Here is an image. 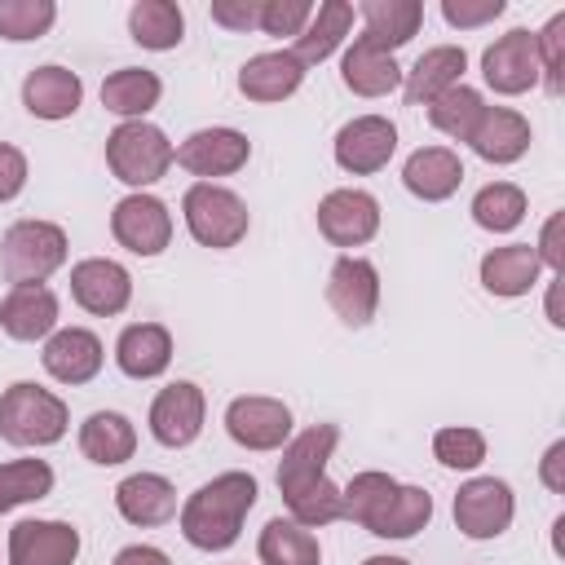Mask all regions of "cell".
<instances>
[{"label":"cell","mask_w":565,"mask_h":565,"mask_svg":"<svg viewBox=\"0 0 565 565\" xmlns=\"http://www.w3.org/2000/svg\"><path fill=\"white\" fill-rule=\"evenodd\" d=\"M115 565H172V561L159 547H150V543H132V547H124L115 556Z\"/></svg>","instance_id":"cell-50"},{"label":"cell","mask_w":565,"mask_h":565,"mask_svg":"<svg viewBox=\"0 0 565 565\" xmlns=\"http://www.w3.org/2000/svg\"><path fill=\"white\" fill-rule=\"evenodd\" d=\"M481 110H486V102H481V93L468 88V84H455V88H446L437 102H428L433 128L446 132V137H455V141H468V137H472Z\"/></svg>","instance_id":"cell-37"},{"label":"cell","mask_w":565,"mask_h":565,"mask_svg":"<svg viewBox=\"0 0 565 565\" xmlns=\"http://www.w3.org/2000/svg\"><path fill=\"white\" fill-rule=\"evenodd\" d=\"M481 75H486V84H490L494 93H503V97H516V93L534 88V84L543 79L534 35H530L525 26L499 35V40L481 53Z\"/></svg>","instance_id":"cell-8"},{"label":"cell","mask_w":565,"mask_h":565,"mask_svg":"<svg viewBox=\"0 0 565 565\" xmlns=\"http://www.w3.org/2000/svg\"><path fill=\"white\" fill-rule=\"evenodd\" d=\"M287 508H291V521L305 525V530H313V525H331V521L344 516V499H340V486H335L331 477H322L318 486L291 494Z\"/></svg>","instance_id":"cell-40"},{"label":"cell","mask_w":565,"mask_h":565,"mask_svg":"<svg viewBox=\"0 0 565 565\" xmlns=\"http://www.w3.org/2000/svg\"><path fill=\"white\" fill-rule=\"evenodd\" d=\"M150 433L159 446L181 450L203 433V388L190 380H177L168 388H159V397L150 402Z\"/></svg>","instance_id":"cell-12"},{"label":"cell","mask_w":565,"mask_h":565,"mask_svg":"<svg viewBox=\"0 0 565 565\" xmlns=\"http://www.w3.org/2000/svg\"><path fill=\"white\" fill-rule=\"evenodd\" d=\"M397 150V128L384 115H358L335 132V163L353 177L380 172Z\"/></svg>","instance_id":"cell-10"},{"label":"cell","mask_w":565,"mask_h":565,"mask_svg":"<svg viewBox=\"0 0 565 565\" xmlns=\"http://www.w3.org/2000/svg\"><path fill=\"white\" fill-rule=\"evenodd\" d=\"M433 516V494L419 486H397V494L384 503V512L371 521V534L380 539H411L428 525Z\"/></svg>","instance_id":"cell-35"},{"label":"cell","mask_w":565,"mask_h":565,"mask_svg":"<svg viewBox=\"0 0 565 565\" xmlns=\"http://www.w3.org/2000/svg\"><path fill=\"white\" fill-rule=\"evenodd\" d=\"M397 494V481L388 477V472H358L344 490H340V499H344V516L349 521H358L362 530H371V521L384 512V503Z\"/></svg>","instance_id":"cell-39"},{"label":"cell","mask_w":565,"mask_h":565,"mask_svg":"<svg viewBox=\"0 0 565 565\" xmlns=\"http://www.w3.org/2000/svg\"><path fill=\"white\" fill-rule=\"evenodd\" d=\"M508 4L503 0H441V18L450 26H481V22H494Z\"/></svg>","instance_id":"cell-45"},{"label":"cell","mask_w":565,"mask_h":565,"mask_svg":"<svg viewBox=\"0 0 565 565\" xmlns=\"http://www.w3.org/2000/svg\"><path fill=\"white\" fill-rule=\"evenodd\" d=\"M340 79L358 97H384V93H393L402 84V66L393 62V53H384V49H375V44H366L358 35L349 44L344 62H340Z\"/></svg>","instance_id":"cell-28"},{"label":"cell","mask_w":565,"mask_h":565,"mask_svg":"<svg viewBox=\"0 0 565 565\" xmlns=\"http://www.w3.org/2000/svg\"><path fill=\"white\" fill-rule=\"evenodd\" d=\"M115 362L128 380H154L172 362V335L159 322H132L115 340Z\"/></svg>","instance_id":"cell-23"},{"label":"cell","mask_w":565,"mask_h":565,"mask_svg":"<svg viewBox=\"0 0 565 565\" xmlns=\"http://www.w3.org/2000/svg\"><path fill=\"white\" fill-rule=\"evenodd\" d=\"M305 79V66L291 49H278V53H256L243 62L238 71V93L247 102H282L300 88Z\"/></svg>","instance_id":"cell-20"},{"label":"cell","mask_w":565,"mask_h":565,"mask_svg":"<svg viewBox=\"0 0 565 565\" xmlns=\"http://www.w3.org/2000/svg\"><path fill=\"white\" fill-rule=\"evenodd\" d=\"M309 18H313L309 0H265L260 4V31L265 35H300Z\"/></svg>","instance_id":"cell-44"},{"label":"cell","mask_w":565,"mask_h":565,"mask_svg":"<svg viewBox=\"0 0 565 565\" xmlns=\"http://www.w3.org/2000/svg\"><path fill=\"white\" fill-rule=\"evenodd\" d=\"M318 230L335 247H362L380 230V203L366 190H331L318 203Z\"/></svg>","instance_id":"cell-11"},{"label":"cell","mask_w":565,"mask_h":565,"mask_svg":"<svg viewBox=\"0 0 565 565\" xmlns=\"http://www.w3.org/2000/svg\"><path fill=\"white\" fill-rule=\"evenodd\" d=\"M256 503V477L252 472H221L207 486H199L181 508V534L185 543L203 552H225L238 543L243 516Z\"/></svg>","instance_id":"cell-1"},{"label":"cell","mask_w":565,"mask_h":565,"mask_svg":"<svg viewBox=\"0 0 565 565\" xmlns=\"http://www.w3.org/2000/svg\"><path fill=\"white\" fill-rule=\"evenodd\" d=\"M79 450H84V459L110 468V463L132 459L137 433H132L128 415H119V411H93V415L84 419V428H79Z\"/></svg>","instance_id":"cell-31"},{"label":"cell","mask_w":565,"mask_h":565,"mask_svg":"<svg viewBox=\"0 0 565 565\" xmlns=\"http://www.w3.org/2000/svg\"><path fill=\"white\" fill-rule=\"evenodd\" d=\"M66 433V402L31 380L0 393V437L13 446H53Z\"/></svg>","instance_id":"cell-2"},{"label":"cell","mask_w":565,"mask_h":565,"mask_svg":"<svg viewBox=\"0 0 565 565\" xmlns=\"http://www.w3.org/2000/svg\"><path fill=\"white\" fill-rule=\"evenodd\" d=\"M534 44H539V71H543V79H547V93H561V66H565V13H556L539 35H534Z\"/></svg>","instance_id":"cell-43"},{"label":"cell","mask_w":565,"mask_h":565,"mask_svg":"<svg viewBox=\"0 0 565 565\" xmlns=\"http://www.w3.org/2000/svg\"><path fill=\"white\" fill-rule=\"evenodd\" d=\"M252 141L238 128H199L177 146V163L194 177H230L247 163Z\"/></svg>","instance_id":"cell-16"},{"label":"cell","mask_w":565,"mask_h":565,"mask_svg":"<svg viewBox=\"0 0 565 565\" xmlns=\"http://www.w3.org/2000/svg\"><path fill=\"white\" fill-rule=\"evenodd\" d=\"M561 463H565V441H552L547 446V455H543V486L547 490H565V472H561Z\"/></svg>","instance_id":"cell-49"},{"label":"cell","mask_w":565,"mask_h":565,"mask_svg":"<svg viewBox=\"0 0 565 565\" xmlns=\"http://www.w3.org/2000/svg\"><path fill=\"white\" fill-rule=\"evenodd\" d=\"M110 234L119 247H128L132 256H159L172 243V216L168 203L154 194H128L115 203L110 212Z\"/></svg>","instance_id":"cell-6"},{"label":"cell","mask_w":565,"mask_h":565,"mask_svg":"<svg viewBox=\"0 0 565 565\" xmlns=\"http://www.w3.org/2000/svg\"><path fill=\"white\" fill-rule=\"evenodd\" d=\"M521 216H525V190L512 185V181H490V185H481L477 199H472V221H477L481 230H490V234L516 230Z\"/></svg>","instance_id":"cell-36"},{"label":"cell","mask_w":565,"mask_h":565,"mask_svg":"<svg viewBox=\"0 0 565 565\" xmlns=\"http://www.w3.org/2000/svg\"><path fill=\"white\" fill-rule=\"evenodd\" d=\"M256 552H260V565H318V561H322L318 539H313L305 525L282 521V516H274V521L260 530Z\"/></svg>","instance_id":"cell-34"},{"label":"cell","mask_w":565,"mask_h":565,"mask_svg":"<svg viewBox=\"0 0 565 565\" xmlns=\"http://www.w3.org/2000/svg\"><path fill=\"white\" fill-rule=\"evenodd\" d=\"M468 146L486 159V163H516L530 150V119L508 110V106H486Z\"/></svg>","instance_id":"cell-22"},{"label":"cell","mask_w":565,"mask_h":565,"mask_svg":"<svg viewBox=\"0 0 565 565\" xmlns=\"http://www.w3.org/2000/svg\"><path fill=\"white\" fill-rule=\"evenodd\" d=\"M22 185H26V154L18 146L0 141V203L22 194Z\"/></svg>","instance_id":"cell-47"},{"label":"cell","mask_w":565,"mask_h":565,"mask_svg":"<svg viewBox=\"0 0 565 565\" xmlns=\"http://www.w3.org/2000/svg\"><path fill=\"white\" fill-rule=\"evenodd\" d=\"M128 31H132V40L141 49L163 53V49H177L181 44L185 18H181V9L172 0H137L132 13H128Z\"/></svg>","instance_id":"cell-33"},{"label":"cell","mask_w":565,"mask_h":565,"mask_svg":"<svg viewBox=\"0 0 565 565\" xmlns=\"http://www.w3.org/2000/svg\"><path fill=\"white\" fill-rule=\"evenodd\" d=\"M79 530L71 521H18L9 530V565H71Z\"/></svg>","instance_id":"cell-17"},{"label":"cell","mask_w":565,"mask_h":565,"mask_svg":"<svg viewBox=\"0 0 565 565\" xmlns=\"http://www.w3.org/2000/svg\"><path fill=\"white\" fill-rule=\"evenodd\" d=\"M57 18L53 0H0V35L4 40H40Z\"/></svg>","instance_id":"cell-41"},{"label":"cell","mask_w":565,"mask_h":565,"mask_svg":"<svg viewBox=\"0 0 565 565\" xmlns=\"http://www.w3.org/2000/svg\"><path fill=\"white\" fill-rule=\"evenodd\" d=\"M419 22H424V4L419 0H366L362 4V40L393 53L402 44H411L419 35Z\"/></svg>","instance_id":"cell-27"},{"label":"cell","mask_w":565,"mask_h":565,"mask_svg":"<svg viewBox=\"0 0 565 565\" xmlns=\"http://www.w3.org/2000/svg\"><path fill=\"white\" fill-rule=\"evenodd\" d=\"M181 212H185L194 243H203V247L225 252V247H238L247 234V203L225 185H212V181L190 185L181 199Z\"/></svg>","instance_id":"cell-5"},{"label":"cell","mask_w":565,"mask_h":565,"mask_svg":"<svg viewBox=\"0 0 565 565\" xmlns=\"http://www.w3.org/2000/svg\"><path fill=\"white\" fill-rule=\"evenodd\" d=\"M159 93H163V84H159L154 71H146V66H124V71L106 75V84H102V106L128 124V119H141L146 110H154V106H159Z\"/></svg>","instance_id":"cell-32"},{"label":"cell","mask_w":565,"mask_h":565,"mask_svg":"<svg viewBox=\"0 0 565 565\" xmlns=\"http://www.w3.org/2000/svg\"><path fill=\"white\" fill-rule=\"evenodd\" d=\"M44 371L57 384H88L102 371V340L84 327H62L44 340Z\"/></svg>","instance_id":"cell-18"},{"label":"cell","mask_w":565,"mask_h":565,"mask_svg":"<svg viewBox=\"0 0 565 565\" xmlns=\"http://www.w3.org/2000/svg\"><path fill=\"white\" fill-rule=\"evenodd\" d=\"M327 305L344 327H366L380 305V274L366 256H340L327 274Z\"/></svg>","instance_id":"cell-9"},{"label":"cell","mask_w":565,"mask_h":565,"mask_svg":"<svg viewBox=\"0 0 565 565\" xmlns=\"http://www.w3.org/2000/svg\"><path fill=\"white\" fill-rule=\"evenodd\" d=\"M335 441H340V428L335 424H313V428H305L300 437L287 441L282 463H278V490H282V499H291V494H300V490H309V486H318L327 477V459H331Z\"/></svg>","instance_id":"cell-15"},{"label":"cell","mask_w":565,"mask_h":565,"mask_svg":"<svg viewBox=\"0 0 565 565\" xmlns=\"http://www.w3.org/2000/svg\"><path fill=\"white\" fill-rule=\"evenodd\" d=\"M177 150L163 137V128L146 124V119H128L106 137V163L124 185H154L168 168H172Z\"/></svg>","instance_id":"cell-4"},{"label":"cell","mask_w":565,"mask_h":565,"mask_svg":"<svg viewBox=\"0 0 565 565\" xmlns=\"http://www.w3.org/2000/svg\"><path fill=\"white\" fill-rule=\"evenodd\" d=\"M53 490V468L44 459H13L0 463V516L18 503H35Z\"/></svg>","instance_id":"cell-38"},{"label":"cell","mask_w":565,"mask_h":565,"mask_svg":"<svg viewBox=\"0 0 565 565\" xmlns=\"http://www.w3.org/2000/svg\"><path fill=\"white\" fill-rule=\"evenodd\" d=\"M362 565H411V561H402V556H366Z\"/></svg>","instance_id":"cell-51"},{"label":"cell","mask_w":565,"mask_h":565,"mask_svg":"<svg viewBox=\"0 0 565 565\" xmlns=\"http://www.w3.org/2000/svg\"><path fill=\"white\" fill-rule=\"evenodd\" d=\"M402 181H406V190H411L415 199H424V203H441V199H450V194L459 190V181H463V163H459V154L446 150V146H419V150L406 159Z\"/></svg>","instance_id":"cell-24"},{"label":"cell","mask_w":565,"mask_h":565,"mask_svg":"<svg viewBox=\"0 0 565 565\" xmlns=\"http://www.w3.org/2000/svg\"><path fill=\"white\" fill-rule=\"evenodd\" d=\"M66 260V234L53 221H13L0 238V274L13 287L44 282Z\"/></svg>","instance_id":"cell-3"},{"label":"cell","mask_w":565,"mask_h":565,"mask_svg":"<svg viewBox=\"0 0 565 565\" xmlns=\"http://www.w3.org/2000/svg\"><path fill=\"white\" fill-rule=\"evenodd\" d=\"M512 512H516L512 486L499 477H472L455 494V525L468 539H499L512 525Z\"/></svg>","instance_id":"cell-7"},{"label":"cell","mask_w":565,"mask_h":565,"mask_svg":"<svg viewBox=\"0 0 565 565\" xmlns=\"http://www.w3.org/2000/svg\"><path fill=\"white\" fill-rule=\"evenodd\" d=\"M463 66H468V53H463L459 44H437V49H428V53L406 71V106H428V102H437L446 88L459 84Z\"/></svg>","instance_id":"cell-29"},{"label":"cell","mask_w":565,"mask_h":565,"mask_svg":"<svg viewBox=\"0 0 565 565\" xmlns=\"http://www.w3.org/2000/svg\"><path fill=\"white\" fill-rule=\"evenodd\" d=\"M349 26H353V4L349 0H322L313 9V18L305 22V31L296 35V49L291 53L300 57V66L327 62L340 49V40L349 35Z\"/></svg>","instance_id":"cell-30"},{"label":"cell","mask_w":565,"mask_h":565,"mask_svg":"<svg viewBox=\"0 0 565 565\" xmlns=\"http://www.w3.org/2000/svg\"><path fill=\"white\" fill-rule=\"evenodd\" d=\"M225 428L243 450H278L291 437V411L278 397H234L225 406Z\"/></svg>","instance_id":"cell-13"},{"label":"cell","mask_w":565,"mask_h":565,"mask_svg":"<svg viewBox=\"0 0 565 565\" xmlns=\"http://www.w3.org/2000/svg\"><path fill=\"white\" fill-rule=\"evenodd\" d=\"M0 327L13 340H44L57 327V296L35 282V287H13L0 300Z\"/></svg>","instance_id":"cell-26"},{"label":"cell","mask_w":565,"mask_h":565,"mask_svg":"<svg viewBox=\"0 0 565 565\" xmlns=\"http://www.w3.org/2000/svg\"><path fill=\"white\" fill-rule=\"evenodd\" d=\"M84 102V84L66 66H35L22 79V106L35 119H71Z\"/></svg>","instance_id":"cell-21"},{"label":"cell","mask_w":565,"mask_h":565,"mask_svg":"<svg viewBox=\"0 0 565 565\" xmlns=\"http://www.w3.org/2000/svg\"><path fill=\"white\" fill-rule=\"evenodd\" d=\"M539 274H543V260L530 243H508L481 256V287L490 296H525L539 287Z\"/></svg>","instance_id":"cell-25"},{"label":"cell","mask_w":565,"mask_h":565,"mask_svg":"<svg viewBox=\"0 0 565 565\" xmlns=\"http://www.w3.org/2000/svg\"><path fill=\"white\" fill-rule=\"evenodd\" d=\"M71 296L79 309L97 313V318H110V313H124L128 300H132V278L119 260H106V256H93V260H79L71 269Z\"/></svg>","instance_id":"cell-14"},{"label":"cell","mask_w":565,"mask_h":565,"mask_svg":"<svg viewBox=\"0 0 565 565\" xmlns=\"http://www.w3.org/2000/svg\"><path fill=\"white\" fill-rule=\"evenodd\" d=\"M433 455H437V463L441 468H477L481 459H486V437L477 433V428H437V437H433Z\"/></svg>","instance_id":"cell-42"},{"label":"cell","mask_w":565,"mask_h":565,"mask_svg":"<svg viewBox=\"0 0 565 565\" xmlns=\"http://www.w3.org/2000/svg\"><path fill=\"white\" fill-rule=\"evenodd\" d=\"M115 508L128 525H163L177 516V486L159 472H132L115 486Z\"/></svg>","instance_id":"cell-19"},{"label":"cell","mask_w":565,"mask_h":565,"mask_svg":"<svg viewBox=\"0 0 565 565\" xmlns=\"http://www.w3.org/2000/svg\"><path fill=\"white\" fill-rule=\"evenodd\" d=\"M539 260L547 265V269H565V247H561V212L556 216H547V225H543V238H539Z\"/></svg>","instance_id":"cell-48"},{"label":"cell","mask_w":565,"mask_h":565,"mask_svg":"<svg viewBox=\"0 0 565 565\" xmlns=\"http://www.w3.org/2000/svg\"><path fill=\"white\" fill-rule=\"evenodd\" d=\"M260 4L265 0H212V22L230 31H252L260 26Z\"/></svg>","instance_id":"cell-46"}]
</instances>
